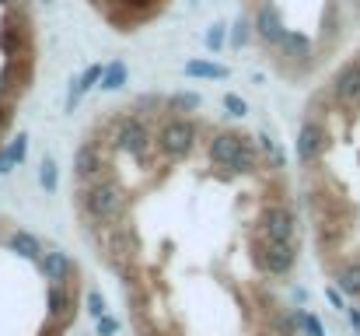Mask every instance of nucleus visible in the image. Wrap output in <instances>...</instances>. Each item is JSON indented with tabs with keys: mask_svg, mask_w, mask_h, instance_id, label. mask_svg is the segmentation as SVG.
Instances as JSON below:
<instances>
[{
	"mask_svg": "<svg viewBox=\"0 0 360 336\" xmlns=\"http://www.w3.org/2000/svg\"><path fill=\"white\" fill-rule=\"evenodd\" d=\"M210 161L221 168H235V172H252L259 165L248 137H241V133H217L210 140Z\"/></svg>",
	"mask_w": 360,
	"mask_h": 336,
	"instance_id": "obj_1",
	"label": "nucleus"
},
{
	"mask_svg": "<svg viewBox=\"0 0 360 336\" xmlns=\"http://www.w3.org/2000/svg\"><path fill=\"white\" fill-rule=\"evenodd\" d=\"M84 207L95 221H116L126 211V197L120 186H91L84 193Z\"/></svg>",
	"mask_w": 360,
	"mask_h": 336,
	"instance_id": "obj_2",
	"label": "nucleus"
},
{
	"mask_svg": "<svg viewBox=\"0 0 360 336\" xmlns=\"http://www.w3.org/2000/svg\"><path fill=\"white\" fill-rule=\"evenodd\" d=\"M158 140H161V151L168 158H186L193 151V144H196V126L189 119H168L161 126Z\"/></svg>",
	"mask_w": 360,
	"mask_h": 336,
	"instance_id": "obj_3",
	"label": "nucleus"
},
{
	"mask_svg": "<svg viewBox=\"0 0 360 336\" xmlns=\"http://www.w3.org/2000/svg\"><path fill=\"white\" fill-rule=\"evenodd\" d=\"M147 144H150V133H147V126L140 119H120L116 123V133H112V147L116 151L136 158V154L147 151Z\"/></svg>",
	"mask_w": 360,
	"mask_h": 336,
	"instance_id": "obj_4",
	"label": "nucleus"
},
{
	"mask_svg": "<svg viewBox=\"0 0 360 336\" xmlns=\"http://www.w3.org/2000/svg\"><path fill=\"white\" fill-rule=\"evenodd\" d=\"M259 263L266 266V273L287 277L297 263V249H294V242H269L266 249H259Z\"/></svg>",
	"mask_w": 360,
	"mask_h": 336,
	"instance_id": "obj_5",
	"label": "nucleus"
},
{
	"mask_svg": "<svg viewBox=\"0 0 360 336\" xmlns=\"http://www.w3.org/2000/svg\"><path fill=\"white\" fill-rule=\"evenodd\" d=\"M262 235L269 238V242H294V231H297V221H294V214L287 211V207H269L262 218Z\"/></svg>",
	"mask_w": 360,
	"mask_h": 336,
	"instance_id": "obj_6",
	"label": "nucleus"
},
{
	"mask_svg": "<svg viewBox=\"0 0 360 336\" xmlns=\"http://www.w3.org/2000/svg\"><path fill=\"white\" fill-rule=\"evenodd\" d=\"M255 35L266 42V46H280L283 39H287V28H283V18H280V11L266 0L259 11H255Z\"/></svg>",
	"mask_w": 360,
	"mask_h": 336,
	"instance_id": "obj_7",
	"label": "nucleus"
},
{
	"mask_svg": "<svg viewBox=\"0 0 360 336\" xmlns=\"http://www.w3.org/2000/svg\"><path fill=\"white\" fill-rule=\"evenodd\" d=\"M326 130L319 126V123H304L301 126V133H297V161L301 165H311V161H319V154L326 151Z\"/></svg>",
	"mask_w": 360,
	"mask_h": 336,
	"instance_id": "obj_8",
	"label": "nucleus"
},
{
	"mask_svg": "<svg viewBox=\"0 0 360 336\" xmlns=\"http://www.w3.org/2000/svg\"><path fill=\"white\" fill-rule=\"evenodd\" d=\"M336 99L340 102H360V63H347L340 74H336V85H333Z\"/></svg>",
	"mask_w": 360,
	"mask_h": 336,
	"instance_id": "obj_9",
	"label": "nucleus"
},
{
	"mask_svg": "<svg viewBox=\"0 0 360 336\" xmlns=\"http://www.w3.org/2000/svg\"><path fill=\"white\" fill-rule=\"evenodd\" d=\"M39 270H42V277H46V280L63 284V280L70 277V256H67V252H60V249L42 252V256H39Z\"/></svg>",
	"mask_w": 360,
	"mask_h": 336,
	"instance_id": "obj_10",
	"label": "nucleus"
},
{
	"mask_svg": "<svg viewBox=\"0 0 360 336\" xmlns=\"http://www.w3.org/2000/svg\"><path fill=\"white\" fill-rule=\"evenodd\" d=\"M74 168H77L81 179H84V175H95V172L102 168V154H98V147H95V144H81L77 154H74Z\"/></svg>",
	"mask_w": 360,
	"mask_h": 336,
	"instance_id": "obj_11",
	"label": "nucleus"
},
{
	"mask_svg": "<svg viewBox=\"0 0 360 336\" xmlns=\"http://www.w3.org/2000/svg\"><path fill=\"white\" fill-rule=\"evenodd\" d=\"M182 70H186V77H207V81H224L228 77V67L210 63V60H189Z\"/></svg>",
	"mask_w": 360,
	"mask_h": 336,
	"instance_id": "obj_12",
	"label": "nucleus"
},
{
	"mask_svg": "<svg viewBox=\"0 0 360 336\" xmlns=\"http://www.w3.org/2000/svg\"><path fill=\"white\" fill-rule=\"evenodd\" d=\"M11 249H14L21 259H39V256H42V245H39V238H35L32 231H14V235H11Z\"/></svg>",
	"mask_w": 360,
	"mask_h": 336,
	"instance_id": "obj_13",
	"label": "nucleus"
},
{
	"mask_svg": "<svg viewBox=\"0 0 360 336\" xmlns=\"http://www.w3.org/2000/svg\"><path fill=\"white\" fill-rule=\"evenodd\" d=\"M336 287H340L343 294L357 298V294H360V263H350V266H343V270H340V277H336Z\"/></svg>",
	"mask_w": 360,
	"mask_h": 336,
	"instance_id": "obj_14",
	"label": "nucleus"
},
{
	"mask_svg": "<svg viewBox=\"0 0 360 336\" xmlns=\"http://www.w3.org/2000/svg\"><path fill=\"white\" fill-rule=\"evenodd\" d=\"M28 74H32V70H28V67L21 70V67H18V60L11 56V60H7V67L0 70V88H25Z\"/></svg>",
	"mask_w": 360,
	"mask_h": 336,
	"instance_id": "obj_15",
	"label": "nucleus"
},
{
	"mask_svg": "<svg viewBox=\"0 0 360 336\" xmlns=\"http://www.w3.org/2000/svg\"><path fill=\"white\" fill-rule=\"evenodd\" d=\"M126 74H129V70H126V63L116 60L112 67H105V74H102V85H98V88H102V92H116V88L126 85Z\"/></svg>",
	"mask_w": 360,
	"mask_h": 336,
	"instance_id": "obj_16",
	"label": "nucleus"
},
{
	"mask_svg": "<svg viewBox=\"0 0 360 336\" xmlns=\"http://www.w3.org/2000/svg\"><path fill=\"white\" fill-rule=\"evenodd\" d=\"M39 186H42L46 193H56V186H60V168H56L53 158H42V165H39Z\"/></svg>",
	"mask_w": 360,
	"mask_h": 336,
	"instance_id": "obj_17",
	"label": "nucleus"
},
{
	"mask_svg": "<svg viewBox=\"0 0 360 336\" xmlns=\"http://www.w3.org/2000/svg\"><path fill=\"white\" fill-rule=\"evenodd\" d=\"M67 305H70L67 291H63L60 284H53V287H49V298H46V316H49V319H60V312H67Z\"/></svg>",
	"mask_w": 360,
	"mask_h": 336,
	"instance_id": "obj_18",
	"label": "nucleus"
},
{
	"mask_svg": "<svg viewBox=\"0 0 360 336\" xmlns=\"http://www.w3.org/2000/svg\"><path fill=\"white\" fill-rule=\"evenodd\" d=\"M280 49H283V56H308L311 42L304 35H297V32H287V39L280 42Z\"/></svg>",
	"mask_w": 360,
	"mask_h": 336,
	"instance_id": "obj_19",
	"label": "nucleus"
},
{
	"mask_svg": "<svg viewBox=\"0 0 360 336\" xmlns=\"http://www.w3.org/2000/svg\"><path fill=\"white\" fill-rule=\"evenodd\" d=\"M203 106V99L200 95H193V92H179V95H172L168 99V109L172 112H193Z\"/></svg>",
	"mask_w": 360,
	"mask_h": 336,
	"instance_id": "obj_20",
	"label": "nucleus"
},
{
	"mask_svg": "<svg viewBox=\"0 0 360 336\" xmlns=\"http://www.w3.org/2000/svg\"><path fill=\"white\" fill-rule=\"evenodd\" d=\"M102 74H105V67L102 63H91L81 77H77V85H81V92H91V88H98L102 85Z\"/></svg>",
	"mask_w": 360,
	"mask_h": 336,
	"instance_id": "obj_21",
	"label": "nucleus"
},
{
	"mask_svg": "<svg viewBox=\"0 0 360 336\" xmlns=\"http://www.w3.org/2000/svg\"><path fill=\"white\" fill-rule=\"evenodd\" d=\"M297 319H301V330H304V336H326V326L319 323V316H311V312L297 309Z\"/></svg>",
	"mask_w": 360,
	"mask_h": 336,
	"instance_id": "obj_22",
	"label": "nucleus"
},
{
	"mask_svg": "<svg viewBox=\"0 0 360 336\" xmlns=\"http://www.w3.org/2000/svg\"><path fill=\"white\" fill-rule=\"evenodd\" d=\"M18 46H21V35H18V28H14V25H7V28L0 32V49H4L7 56H14V53H18Z\"/></svg>",
	"mask_w": 360,
	"mask_h": 336,
	"instance_id": "obj_23",
	"label": "nucleus"
},
{
	"mask_svg": "<svg viewBox=\"0 0 360 336\" xmlns=\"http://www.w3.org/2000/svg\"><path fill=\"white\" fill-rule=\"evenodd\" d=\"M88 316H91L95 323L105 316V298H102V291H95V287L88 291Z\"/></svg>",
	"mask_w": 360,
	"mask_h": 336,
	"instance_id": "obj_24",
	"label": "nucleus"
},
{
	"mask_svg": "<svg viewBox=\"0 0 360 336\" xmlns=\"http://www.w3.org/2000/svg\"><path fill=\"white\" fill-rule=\"evenodd\" d=\"M248 35H252L248 18H238V21H235V32H231V46H235V49H241V46L248 42Z\"/></svg>",
	"mask_w": 360,
	"mask_h": 336,
	"instance_id": "obj_25",
	"label": "nucleus"
},
{
	"mask_svg": "<svg viewBox=\"0 0 360 336\" xmlns=\"http://www.w3.org/2000/svg\"><path fill=\"white\" fill-rule=\"evenodd\" d=\"M224 109H228V116H235V119H241V116L248 112V106H245V99H241V95H235V92H228V95H224Z\"/></svg>",
	"mask_w": 360,
	"mask_h": 336,
	"instance_id": "obj_26",
	"label": "nucleus"
},
{
	"mask_svg": "<svg viewBox=\"0 0 360 336\" xmlns=\"http://www.w3.org/2000/svg\"><path fill=\"white\" fill-rule=\"evenodd\" d=\"M25 147H28V133H18V137L7 144V154H11V158L21 165V161H25Z\"/></svg>",
	"mask_w": 360,
	"mask_h": 336,
	"instance_id": "obj_27",
	"label": "nucleus"
},
{
	"mask_svg": "<svg viewBox=\"0 0 360 336\" xmlns=\"http://www.w3.org/2000/svg\"><path fill=\"white\" fill-rule=\"evenodd\" d=\"M95 333H98V336H116V333H120V319L102 316V319H98V326H95Z\"/></svg>",
	"mask_w": 360,
	"mask_h": 336,
	"instance_id": "obj_28",
	"label": "nucleus"
},
{
	"mask_svg": "<svg viewBox=\"0 0 360 336\" xmlns=\"http://www.w3.org/2000/svg\"><path fill=\"white\" fill-rule=\"evenodd\" d=\"M221 46H224V25H214V28L207 32V49H214V53H217Z\"/></svg>",
	"mask_w": 360,
	"mask_h": 336,
	"instance_id": "obj_29",
	"label": "nucleus"
},
{
	"mask_svg": "<svg viewBox=\"0 0 360 336\" xmlns=\"http://www.w3.org/2000/svg\"><path fill=\"white\" fill-rule=\"evenodd\" d=\"M14 165H18V161H14V158L7 154V147H4V151H0V175H7V172H14Z\"/></svg>",
	"mask_w": 360,
	"mask_h": 336,
	"instance_id": "obj_30",
	"label": "nucleus"
},
{
	"mask_svg": "<svg viewBox=\"0 0 360 336\" xmlns=\"http://www.w3.org/2000/svg\"><path fill=\"white\" fill-rule=\"evenodd\" d=\"M326 298H329L336 309H343V294H340V287H329V291H326Z\"/></svg>",
	"mask_w": 360,
	"mask_h": 336,
	"instance_id": "obj_31",
	"label": "nucleus"
},
{
	"mask_svg": "<svg viewBox=\"0 0 360 336\" xmlns=\"http://www.w3.org/2000/svg\"><path fill=\"white\" fill-rule=\"evenodd\" d=\"M120 4H122V7H129V11H143L150 0H120Z\"/></svg>",
	"mask_w": 360,
	"mask_h": 336,
	"instance_id": "obj_32",
	"label": "nucleus"
},
{
	"mask_svg": "<svg viewBox=\"0 0 360 336\" xmlns=\"http://www.w3.org/2000/svg\"><path fill=\"white\" fill-rule=\"evenodd\" d=\"M347 316H350V323H354V330L360 333V309H347Z\"/></svg>",
	"mask_w": 360,
	"mask_h": 336,
	"instance_id": "obj_33",
	"label": "nucleus"
},
{
	"mask_svg": "<svg viewBox=\"0 0 360 336\" xmlns=\"http://www.w3.org/2000/svg\"><path fill=\"white\" fill-rule=\"evenodd\" d=\"M7 119H11V112H7L4 106H0V126H7Z\"/></svg>",
	"mask_w": 360,
	"mask_h": 336,
	"instance_id": "obj_34",
	"label": "nucleus"
},
{
	"mask_svg": "<svg viewBox=\"0 0 360 336\" xmlns=\"http://www.w3.org/2000/svg\"><path fill=\"white\" fill-rule=\"evenodd\" d=\"M0 4H14V0H0Z\"/></svg>",
	"mask_w": 360,
	"mask_h": 336,
	"instance_id": "obj_35",
	"label": "nucleus"
},
{
	"mask_svg": "<svg viewBox=\"0 0 360 336\" xmlns=\"http://www.w3.org/2000/svg\"><path fill=\"white\" fill-rule=\"evenodd\" d=\"M42 4H53V0H42Z\"/></svg>",
	"mask_w": 360,
	"mask_h": 336,
	"instance_id": "obj_36",
	"label": "nucleus"
}]
</instances>
